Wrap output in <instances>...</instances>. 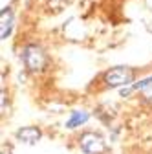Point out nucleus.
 I'll return each instance as SVG.
<instances>
[{
    "instance_id": "obj_1",
    "label": "nucleus",
    "mask_w": 152,
    "mask_h": 154,
    "mask_svg": "<svg viewBox=\"0 0 152 154\" xmlns=\"http://www.w3.org/2000/svg\"><path fill=\"white\" fill-rule=\"evenodd\" d=\"M22 59L29 72H41L46 66V55L42 48H39L37 44H28L22 50Z\"/></svg>"
},
{
    "instance_id": "obj_2",
    "label": "nucleus",
    "mask_w": 152,
    "mask_h": 154,
    "mask_svg": "<svg viewBox=\"0 0 152 154\" xmlns=\"http://www.w3.org/2000/svg\"><path fill=\"white\" fill-rule=\"evenodd\" d=\"M79 141H81V149L86 154H101L106 149L105 140L99 136V134H96V132H86V134H83Z\"/></svg>"
},
{
    "instance_id": "obj_3",
    "label": "nucleus",
    "mask_w": 152,
    "mask_h": 154,
    "mask_svg": "<svg viewBox=\"0 0 152 154\" xmlns=\"http://www.w3.org/2000/svg\"><path fill=\"white\" fill-rule=\"evenodd\" d=\"M105 81L108 86H121L132 83V72L128 68H114L105 75Z\"/></svg>"
},
{
    "instance_id": "obj_4",
    "label": "nucleus",
    "mask_w": 152,
    "mask_h": 154,
    "mask_svg": "<svg viewBox=\"0 0 152 154\" xmlns=\"http://www.w3.org/2000/svg\"><path fill=\"white\" fill-rule=\"evenodd\" d=\"M11 28H13V13L9 8H4L2 15H0V37L8 38V35L11 33Z\"/></svg>"
},
{
    "instance_id": "obj_5",
    "label": "nucleus",
    "mask_w": 152,
    "mask_h": 154,
    "mask_svg": "<svg viewBox=\"0 0 152 154\" xmlns=\"http://www.w3.org/2000/svg\"><path fill=\"white\" fill-rule=\"evenodd\" d=\"M17 138L24 141V143H35L37 140L41 138V130L39 128H35V127H24L20 130H17Z\"/></svg>"
},
{
    "instance_id": "obj_6",
    "label": "nucleus",
    "mask_w": 152,
    "mask_h": 154,
    "mask_svg": "<svg viewBox=\"0 0 152 154\" xmlns=\"http://www.w3.org/2000/svg\"><path fill=\"white\" fill-rule=\"evenodd\" d=\"M86 119H88V114H86V112H83V110L71 112V118L66 121V127H68V128H75V127L86 123Z\"/></svg>"
},
{
    "instance_id": "obj_7",
    "label": "nucleus",
    "mask_w": 152,
    "mask_h": 154,
    "mask_svg": "<svg viewBox=\"0 0 152 154\" xmlns=\"http://www.w3.org/2000/svg\"><path fill=\"white\" fill-rule=\"evenodd\" d=\"M50 2H51L53 6H64V4L70 2V0H50Z\"/></svg>"
},
{
    "instance_id": "obj_8",
    "label": "nucleus",
    "mask_w": 152,
    "mask_h": 154,
    "mask_svg": "<svg viewBox=\"0 0 152 154\" xmlns=\"http://www.w3.org/2000/svg\"><path fill=\"white\" fill-rule=\"evenodd\" d=\"M2 154H11V150H9V149H6V147H2Z\"/></svg>"
}]
</instances>
